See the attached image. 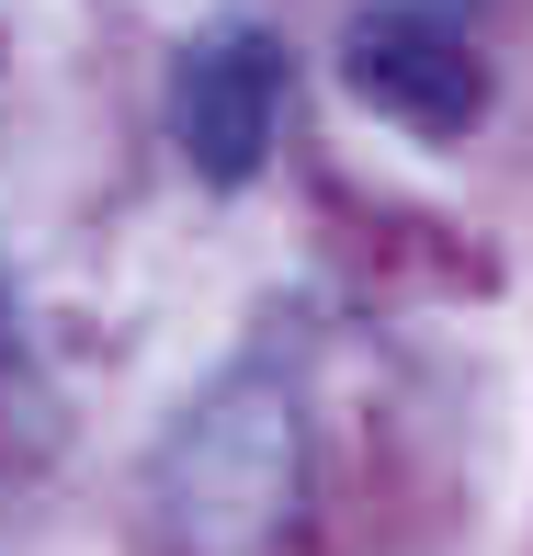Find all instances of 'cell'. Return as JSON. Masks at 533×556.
<instances>
[{"label": "cell", "instance_id": "cell-2", "mask_svg": "<svg viewBox=\"0 0 533 556\" xmlns=\"http://www.w3.org/2000/svg\"><path fill=\"white\" fill-rule=\"evenodd\" d=\"M272 125H284V46L262 23H216V35L182 46L170 68V137L205 170L216 193H239L250 170L272 160Z\"/></svg>", "mask_w": 533, "mask_h": 556}, {"label": "cell", "instance_id": "cell-1", "mask_svg": "<svg viewBox=\"0 0 533 556\" xmlns=\"http://www.w3.org/2000/svg\"><path fill=\"white\" fill-rule=\"evenodd\" d=\"M307 500V397L284 364H239L170 420L160 522L182 556H262Z\"/></svg>", "mask_w": 533, "mask_h": 556}, {"label": "cell", "instance_id": "cell-3", "mask_svg": "<svg viewBox=\"0 0 533 556\" xmlns=\"http://www.w3.org/2000/svg\"><path fill=\"white\" fill-rule=\"evenodd\" d=\"M341 80L364 91L375 114H397L409 137H466L477 103H488L477 46L454 35L443 12H397V0H375V12L341 35Z\"/></svg>", "mask_w": 533, "mask_h": 556}]
</instances>
